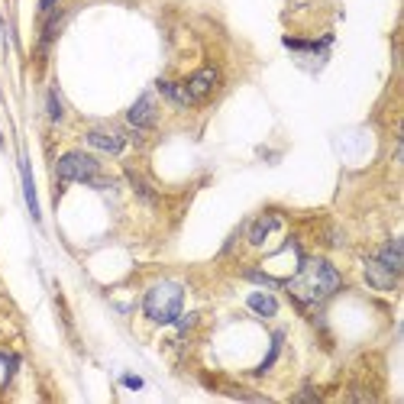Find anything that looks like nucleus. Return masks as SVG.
Segmentation results:
<instances>
[{
	"instance_id": "f257e3e1",
	"label": "nucleus",
	"mask_w": 404,
	"mask_h": 404,
	"mask_svg": "<svg viewBox=\"0 0 404 404\" xmlns=\"http://www.w3.org/2000/svg\"><path fill=\"white\" fill-rule=\"evenodd\" d=\"M285 285L294 294L298 304H321L333 291H340V272H336L327 259H304L298 265L294 279H288Z\"/></svg>"
},
{
	"instance_id": "f03ea898",
	"label": "nucleus",
	"mask_w": 404,
	"mask_h": 404,
	"mask_svg": "<svg viewBox=\"0 0 404 404\" xmlns=\"http://www.w3.org/2000/svg\"><path fill=\"white\" fill-rule=\"evenodd\" d=\"M182 307H185V288L172 279L155 281L146 291V298H143V314H146L152 323H159V327H168V323L178 321V317H182Z\"/></svg>"
},
{
	"instance_id": "7ed1b4c3",
	"label": "nucleus",
	"mask_w": 404,
	"mask_h": 404,
	"mask_svg": "<svg viewBox=\"0 0 404 404\" xmlns=\"http://www.w3.org/2000/svg\"><path fill=\"white\" fill-rule=\"evenodd\" d=\"M56 175L62 182H94L100 175V162L88 152H65L56 162Z\"/></svg>"
},
{
	"instance_id": "20e7f679",
	"label": "nucleus",
	"mask_w": 404,
	"mask_h": 404,
	"mask_svg": "<svg viewBox=\"0 0 404 404\" xmlns=\"http://www.w3.org/2000/svg\"><path fill=\"white\" fill-rule=\"evenodd\" d=\"M155 120H159V107H155V98L152 94H140L136 98V104L126 110V123L136 126V130H152Z\"/></svg>"
},
{
	"instance_id": "39448f33",
	"label": "nucleus",
	"mask_w": 404,
	"mask_h": 404,
	"mask_svg": "<svg viewBox=\"0 0 404 404\" xmlns=\"http://www.w3.org/2000/svg\"><path fill=\"white\" fill-rule=\"evenodd\" d=\"M84 143L91 149H98V152H107V155H120L126 149V136L117 130H104V126H98V130H91L88 136H84Z\"/></svg>"
},
{
	"instance_id": "423d86ee",
	"label": "nucleus",
	"mask_w": 404,
	"mask_h": 404,
	"mask_svg": "<svg viewBox=\"0 0 404 404\" xmlns=\"http://www.w3.org/2000/svg\"><path fill=\"white\" fill-rule=\"evenodd\" d=\"M217 81H220V75H217V68L214 65H204V68H197L195 75L185 81V88H188V94H191V100H204V98H210L214 94V88H217Z\"/></svg>"
},
{
	"instance_id": "0eeeda50",
	"label": "nucleus",
	"mask_w": 404,
	"mask_h": 404,
	"mask_svg": "<svg viewBox=\"0 0 404 404\" xmlns=\"http://www.w3.org/2000/svg\"><path fill=\"white\" fill-rule=\"evenodd\" d=\"M366 281H369L372 288H378V291H391V288L398 285V272L395 269H388L378 256L366 259Z\"/></svg>"
},
{
	"instance_id": "6e6552de",
	"label": "nucleus",
	"mask_w": 404,
	"mask_h": 404,
	"mask_svg": "<svg viewBox=\"0 0 404 404\" xmlns=\"http://www.w3.org/2000/svg\"><path fill=\"white\" fill-rule=\"evenodd\" d=\"M20 175H23V195H26V207L33 214V220L39 223V201H36V185H33V168H29V159L23 155L20 159Z\"/></svg>"
},
{
	"instance_id": "1a4fd4ad",
	"label": "nucleus",
	"mask_w": 404,
	"mask_h": 404,
	"mask_svg": "<svg viewBox=\"0 0 404 404\" xmlns=\"http://www.w3.org/2000/svg\"><path fill=\"white\" fill-rule=\"evenodd\" d=\"M279 214H262V217H256L252 220V227H249V243L252 246H262L265 243V237L272 230H279Z\"/></svg>"
},
{
	"instance_id": "9d476101",
	"label": "nucleus",
	"mask_w": 404,
	"mask_h": 404,
	"mask_svg": "<svg viewBox=\"0 0 404 404\" xmlns=\"http://www.w3.org/2000/svg\"><path fill=\"white\" fill-rule=\"evenodd\" d=\"M246 307H249L252 314H259V317H275V314H279V301L269 291H252L249 298H246Z\"/></svg>"
},
{
	"instance_id": "9b49d317",
	"label": "nucleus",
	"mask_w": 404,
	"mask_h": 404,
	"mask_svg": "<svg viewBox=\"0 0 404 404\" xmlns=\"http://www.w3.org/2000/svg\"><path fill=\"white\" fill-rule=\"evenodd\" d=\"M159 91L165 94V98L172 100L175 107H191V104H195V100H191V94H188V88H185V84H175V81H165V78H162V81H159Z\"/></svg>"
},
{
	"instance_id": "f8f14e48",
	"label": "nucleus",
	"mask_w": 404,
	"mask_h": 404,
	"mask_svg": "<svg viewBox=\"0 0 404 404\" xmlns=\"http://www.w3.org/2000/svg\"><path fill=\"white\" fill-rule=\"evenodd\" d=\"M378 259H382L388 269H395V272H401L404 265V249H401V239H391L385 249H378Z\"/></svg>"
},
{
	"instance_id": "ddd939ff",
	"label": "nucleus",
	"mask_w": 404,
	"mask_h": 404,
	"mask_svg": "<svg viewBox=\"0 0 404 404\" xmlns=\"http://www.w3.org/2000/svg\"><path fill=\"white\" fill-rule=\"evenodd\" d=\"M126 178H130V182H133V188H136V195H140V197H143V201H149V204H152V201H155V195H152V188H149V185H146V182H143V178H140V175H136V172H133V168H130V172H126Z\"/></svg>"
},
{
	"instance_id": "4468645a",
	"label": "nucleus",
	"mask_w": 404,
	"mask_h": 404,
	"mask_svg": "<svg viewBox=\"0 0 404 404\" xmlns=\"http://www.w3.org/2000/svg\"><path fill=\"white\" fill-rule=\"evenodd\" d=\"M46 104H49V120H52V123H62V104H58V91H56V88H49Z\"/></svg>"
},
{
	"instance_id": "2eb2a0df",
	"label": "nucleus",
	"mask_w": 404,
	"mask_h": 404,
	"mask_svg": "<svg viewBox=\"0 0 404 404\" xmlns=\"http://www.w3.org/2000/svg\"><path fill=\"white\" fill-rule=\"evenodd\" d=\"M175 323H178V330H182V333H188V330L197 323V314H188V317H178Z\"/></svg>"
},
{
	"instance_id": "dca6fc26",
	"label": "nucleus",
	"mask_w": 404,
	"mask_h": 404,
	"mask_svg": "<svg viewBox=\"0 0 404 404\" xmlns=\"http://www.w3.org/2000/svg\"><path fill=\"white\" fill-rule=\"evenodd\" d=\"M123 385L126 388H143V378L140 375H123Z\"/></svg>"
},
{
	"instance_id": "f3484780",
	"label": "nucleus",
	"mask_w": 404,
	"mask_h": 404,
	"mask_svg": "<svg viewBox=\"0 0 404 404\" xmlns=\"http://www.w3.org/2000/svg\"><path fill=\"white\" fill-rule=\"evenodd\" d=\"M52 7H56V0H39V14H49Z\"/></svg>"
}]
</instances>
